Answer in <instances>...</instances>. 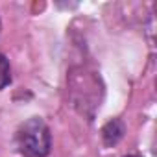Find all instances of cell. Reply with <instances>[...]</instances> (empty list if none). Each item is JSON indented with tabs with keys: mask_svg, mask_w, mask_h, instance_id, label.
Returning <instances> with one entry per match:
<instances>
[{
	"mask_svg": "<svg viewBox=\"0 0 157 157\" xmlns=\"http://www.w3.org/2000/svg\"><path fill=\"white\" fill-rule=\"evenodd\" d=\"M15 144L22 157H46L52 148V135L46 122L39 117H32L21 124L15 135Z\"/></svg>",
	"mask_w": 157,
	"mask_h": 157,
	"instance_id": "obj_1",
	"label": "cell"
},
{
	"mask_svg": "<svg viewBox=\"0 0 157 157\" xmlns=\"http://www.w3.org/2000/svg\"><path fill=\"white\" fill-rule=\"evenodd\" d=\"M124 133H126L124 122L120 118H113L102 128V140H104L105 146H115V144H118L122 140Z\"/></svg>",
	"mask_w": 157,
	"mask_h": 157,
	"instance_id": "obj_2",
	"label": "cell"
},
{
	"mask_svg": "<svg viewBox=\"0 0 157 157\" xmlns=\"http://www.w3.org/2000/svg\"><path fill=\"white\" fill-rule=\"evenodd\" d=\"M11 82V68H10V63L8 59L0 54V91L4 87H8Z\"/></svg>",
	"mask_w": 157,
	"mask_h": 157,
	"instance_id": "obj_3",
	"label": "cell"
},
{
	"mask_svg": "<svg viewBox=\"0 0 157 157\" xmlns=\"http://www.w3.org/2000/svg\"><path fill=\"white\" fill-rule=\"evenodd\" d=\"M124 157H139V155H124Z\"/></svg>",
	"mask_w": 157,
	"mask_h": 157,
	"instance_id": "obj_4",
	"label": "cell"
}]
</instances>
